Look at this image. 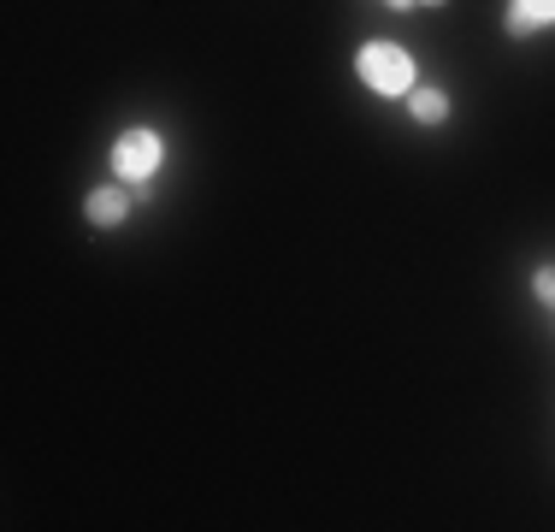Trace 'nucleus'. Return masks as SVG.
Instances as JSON below:
<instances>
[{
    "label": "nucleus",
    "mask_w": 555,
    "mask_h": 532,
    "mask_svg": "<svg viewBox=\"0 0 555 532\" xmlns=\"http://www.w3.org/2000/svg\"><path fill=\"white\" fill-rule=\"evenodd\" d=\"M408 101H414V118H420V125H443V118H449V101H443V89H414Z\"/></svg>",
    "instance_id": "5"
},
{
    "label": "nucleus",
    "mask_w": 555,
    "mask_h": 532,
    "mask_svg": "<svg viewBox=\"0 0 555 532\" xmlns=\"http://www.w3.org/2000/svg\"><path fill=\"white\" fill-rule=\"evenodd\" d=\"M385 7H414V0H385Z\"/></svg>",
    "instance_id": "8"
},
{
    "label": "nucleus",
    "mask_w": 555,
    "mask_h": 532,
    "mask_svg": "<svg viewBox=\"0 0 555 532\" xmlns=\"http://www.w3.org/2000/svg\"><path fill=\"white\" fill-rule=\"evenodd\" d=\"M532 290H538V302H550V308H555V266H538Z\"/></svg>",
    "instance_id": "6"
},
{
    "label": "nucleus",
    "mask_w": 555,
    "mask_h": 532,
    "mask_svg": "<svg viewBox=\"0 0 555 532\" xmlns=\"http://www.w3.org/2000/svg\"><path fill=\"white\" fill-rule=\"evenodd\" d=\"M113 172L125 183L154 178V172H160V137H154V130H125V137H118V149H113Z\"/></svg>",
    "instance_id": "2"
},
{
    "label": "nucleus",
    "mask_w": 555,
    "mask_h": 532,
    "mask_svg": "<svg viewBox=\"0 0 555 532\" xmlns=\"http://www.w3.org/2000/svg\"><path fill=\"white\" fill-rule=\"evenodd\" d=\"M354 72H361V84L373 89V96H408V89H414V60L396 42H366L354 53Z\"/></svg>",
    "instance_id": "1"
},
{
    "label": "nucleus",
    "mask_w": 555,
    "mask_h": 532,
    "mask_svg": "<svg viewBox=\"0 0 555 532\" xmlns=\"http://www.w3.org/2000/svg\"><path fill=\"white\" fill-rule=\"evenodd\" d=\"M538 24H555V0H508V36H532Z\"/></svg>",
    "instance_id": "3"
},
{
    "label": "nucleus",
    "mask_w": 555,
    "mask_h": 532,
    "mask_svg": "<svg viewBox=\"0 0 555 532\" xmlns=\"http://www.w3.org/2000/svg\"><path fill=\"white\" fill-rule=\"evenodd\" d=\"M125 207H130V195H125V190H95L83 213H89L95 225H118V219H125Z\"/></svg>",
    "instance_id": "4"
},
{
    "label": "nucleus",
    "mask_w": 555,
    "mask_h": 532,
    "mask_svg": "<svg viewBox=\"0 0 555 532\" xmlns=\"http://www.w3.org/2000/svg\"><path fill=\"white\" fill-rule=\"evenodd\" d=\"M414 7H443V0H414Z\"/></svg>",
    "instance_id": "7"
}]
</instances>
